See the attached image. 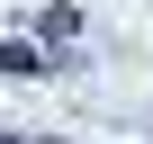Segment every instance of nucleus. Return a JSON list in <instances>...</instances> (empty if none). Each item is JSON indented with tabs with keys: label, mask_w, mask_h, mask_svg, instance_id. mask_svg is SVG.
<instances>
[{
	"label": "nucleus",
	"mask_w": 153,
	"mask_h": 144,
	"mask_svg": "<svg viewBox=\"0 0 153 144\" xmlns=\"http://www.w3.org/2000/svg\"><path fill=\"white\" fill-rule=\"evenodd\" d=\"M0 72H18V81H36L45 63H36V45H0Z\"/></svg>",
	"instance_id": "obj_1"
}]
</instances>
